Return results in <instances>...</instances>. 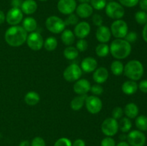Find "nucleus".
I'll return each instance as SVG.
<instances>
[{
  "label": "nucleus",
  "mask_w": 147,
  "mask_h": 146,
  "mask_svg": "<svg viewBox=\"0 0 147 146\" xmlns=\"http://www.w3.org/2000/svg\"><path fill=\"white\" fill-rule=\"evenodd\" d=\"M27 38V32L22 26H11L6 31L4 39L7 44L14 47L22 45Z\"/></svg>",
  "instance_id": "nucleus-1"
},
{
  "label": "nucleus",
  "mask_w": 147,
  "mask_h": 146,
  "mask_svg": "<svg viewBox=\"0 0 147 146\" xmlns=\"http://www.w3.org/2000/svg\"><path fill=\"white\" fill-rule=\"evenodd\" d=\"M109 48L111 55L119 60L129 57L131 52V44L123 39H116L113 40Z\"/></svg>",
  "instance_id": "nucleus-2"
},
{
  "label": "nucleus",
  "mask_w": 147,
  "mask_h": 146,
  "mask_svg": "<svg viewBox=\"0 0 147 146\" xmlns=\"http://www.w3.org/2000/svg\"><path fill=\"white\" fill-rule=\"evenodd\" d=\"M123 73L131 80L137 81L142 78L144 74L143 64L139 60H131L125 65Z\"/></svg>",
  "instance_id": "nucleus-3"
},
{
  "label": "nucleus",
  "mask_w": 147,
  "mask_h": 146,
  "mask_svg": "<svg viewBox=\"0 0 147 146\" xmlns=\"http://www.w3.org/2000/svg\"><path fill=\"white\" fill-rule=\"evenodd\" d=\"M106 14L109 18L113 19H121L125 14L123 6L116 1H109L106 6Z\"/></svg>",
  "instance_id": "nucleus-4"
},
{
  "label": "nucleus",
  "mask_w": 147,
  "mask_h": 146,
  "mask_svg": "<svg viewBox=\"0 0 147 146\" xmlns=\"http://www.w3.org/2000/svg\"><path fill=\"white\" fill-rule=\"evenodd\" d=\"M45 27L48 31L53 34H60L65 28V21L57 16H50L46 19Z\"/></svg>",
  "instance_id": "nucleus-5"
},
{
  "label": "nucleus",
  "mask_w": 147,
  "mask_h": 146,
  "mask_svg": "<svg viewBox=\"0 0 147 146\" xmlns=\"http://www.w3.org/2000/svg\"><path fill=\"white\" fill-rule=\"evenodd\" d=\"M111 32L116 39H123L128 33V25L125 21L122 19L115 20L111 25Z\"/></svg>",
  "instance_id": "nucleus-6"
},
{
  "label": "nucleus",
  "mask_w": 147,
  "mask_h": 146,
  "mask_svg": "<svg viewBox=\"0 0 147 146\" xmlns=\"http://www.w3.org/2000/svg\"><path fill=\"white\" fill-rule=\"evenodd\" d=\"M101 131L107 137L115 135L119 131V122L113 117L105 119L101 125Z\"/></svg>",
  "instance_id": "nucleus-7"
},
{
  "label": "nucleus",
  "mask_w": 147,
  "mask_h": 146,
  "mask_svg": "<svg viewBox=\"0 0 147 146\" xmlns=\"http://www.w3.org/2000/svg\"><path fill=\"white\" fill-rule=\"evenodd\" d=\"M82 71L81 68L77 64H71L66 67L63 72V77L64 79L67 82H76L81 77Z\"/></svg>",
  "instance_id": "nucleus-8"
},
{
  "label": "nucleus",
  "mask_w": 147,
  "mask_h": 146,
  "mask_svg": "<svg viewBox=\"0 0 147 146\" xmlns=\"http://www.w3.org/2000/svg\"><path fill=\"white\" fill-rule=\"evenodd\" d=\"M27 46L33 51H39L41 50L44 44V40L40 33L37 31L31 32L27 36L26 40Z\"/></svg>",
  "instance_id": "nucleus-9"
},
{
  "label": "nucleus",
  "mask_w": 147,
  "mask_h": 146,
  "mask_svg": "<svg viewBox=\"0 0 147 146\" xmlns=\"http://www.w3.org/2000/svg\"><path fill=\"white\" fill-rule=\"evenodd\" d=\"M85 104H86V107L88 111L93 115L98 114V113H100L102 107H103L101 100L96 95L88 96L86 102H85Z\"/></svg>",
  "instance_id": "nucleus-10"
},
{
  "label": "nucleus",
  "mask_w": 147,
  "mask_h": 146,
  "mask_svg": "<svg viewBox=\"0 0 147 146\" xmlns=\"http://www.w3.org/2000/svg\"><path fill=\"white\" fill-rule=\"evenodd\" d=\"M130 146H144L146 143V136L140 130H132L127 135Z\"/></svg>",
  "instance_id": "nucleus-11"
},
{
  "label": "nucleus",
  "mask_w": 147,
  "mask_h": 146,
  "mask_svg": "<svg viewBox=\"0 0 147 146\" xmlns=\"http://www.w3.org/2000/svg\"><path fill=\"white\" fill-rule=\"evenodd\" d=\"M23 19V12L20 9L11 8L6 15V21L11 26L18 25Z\"/></svg>",
  "instance_id": "nucleus-12"
},
{
  "label": "nucleus",
  "mask_w": 147,
  "mask_h": 146,
  "mask_svg": "<svg viewBox=\"0 0 147 146\" xmlns=\"http://www.w3.org/2000/svg\"><path fill=\"white\" fill-rule=\"evenodd\" d=\"M77 7L76 0H59L57 2V9L65 15L73 14Z\"/></svg>",
  "instance_id": "nucleus-13"
},
{
  "label": "nucleus",
  "mask_w": 147,
  "mask_h": 146,
  "mask_svg": "<svg viewBox=\"0 0 147 146\" xmlns=\"http://www.w3.org/2000/svg\"><path fill=\"white\" fill-rule=\"evenodd\" d=\"M90 83L86 79H79L73 84V91L78 94H86L90 90Z\"/></svg>",
  "instance_id": "nucleus-14"
},
{
  "label": "nucleus",
  "mask_w": 147,
  "mask_h": 146,
  "mask_svg": "<svg viewBox=\"0 0 147 146\" xmlns=\"http://www.w3.org/2000/svg\"><path fill=\"white\" fill-rule=\"evenodd\" d=\"M90 32V26L87 21H80L76 25L74 34L79 39H84L88 36Z\"/></svg>",
  "instance_id": "nucleus-15"
},
{
  "label": "nucleus",
  "mask_w": 147,
  "mask_h": 146,
  "mask_svg": "<svg viewBox=\"0 0 147 146\" xmlns=\"http://www.w3.org/2000/svg\"><path fill=\"white\" fill-rule=\"evenodd\" d=\"M96 37L98 41L100 43H107L111 37V32L110 29L104 25L98 27L96 30Z\"/></svg>",
  "instance_id": "nucleus-16"
},
{
  "label": "nucleus",
  "mask_w": 147,
  "mask_h": 146,
  "mask_svg": "<svg viewBox=\"0 0 147 146\" xmlns=\"http://www.w3.org/2000/svg\"><path fill=\"white\" fill-rule=\"evenodd\" d=\"M97 67L98 62L96 60L90 57L83 59V61L81 62V65H80L82 71L86 73L93 72L97 69Z\"/></svg>",
  "instance_id": "nucleus-17"
},
{
  "label": "nucleus",
  "mask_w": 147,
  "mask_h": 146,
  "mask_svg": "<svg viewBox=\"0 0 147 146\" xmlns=\"http://www.w3.org/2000/svg\"><path fill=\"white\" fill-rule=\"evenodd\" d=\"M76 14L80 18H88L93 14V9L88 3H80L76 9Z\"/></svg>",
  "instance_id": "nucleus-18"
},
{
  "label": "nucleus",
  "mask_w": 147,
  "mask_h": 146,
  "mask_svg": "<svg viewBox=\"0 0 147 146\" xmlns=\"http://www.w3.org/2000/svg\"><path fill=\"white\" fill-rule=\"evenodd\" d=\"M109 71L104 67H100L96 69L93 74V79L97 84H103L109 78Z\"/></svg>",
  "instance_id": "nucleus-19"
},
{
  "label": "nucleus",
  "mask_w": 147,
  "mask_h": 146,
  "mask_svg": "<svg viewBox=\"0 0 147 146\" xmlns=\"http://www.w3.org/2000/svg\"><path fill=\"white\" fill-rule=\"evenodd\" d=\"M37 9V4L34 0H24L23 1L20 9L24 14L30 15L34 14Z\"/></svg>",
  "instance_id": "nucleus-20"
},
{
  "label": "nucleus",
  "mask_w": 147,
  "mask_h": 146,
  "mask_svg": "<svg viewBox=\"0 0 147 146\" xmlns=\"http://www.w3.org/2000/svg\"><path fill=\"white\" fill-rule=\"evenodd\" d=\"M138 88V84L134 80H128L123 83L121 87L122 92L127 95H131L136 92Z\"/></svg>",
  "instance_id": "nucleus-21"
},
{
  "label": "nucleus",
  "mask_w": 147,
  "mask_h": 146,
  "mask_svg": "<svg viewBox=\"0 0 147 146\" xmlns=\"http://www.w3.org/2000/svg\"><path fill=\"white\" fill-rule=\"evenodd\" d=\"M87 97L88 95L86 94H80V95L76 96V97H74L70 102V107L72 110H75V111L80 110L85 104V102H86Z\"/></svg>",
  "instance_id": "nucleus-22"
},
{
  "label": "nucleus",
  "mask_w": 147,
  "mask_h": 146,
  "mask_svg": "<svg viewBox=\"0 0 147 146\" xmlns=\"http://www.w3.org/2000/svg\"><path fill=\"white\" fill-rule=\"evenodd\" d=\"M123 113L126 115V117L129 119H134L137 117L139 114V107L136 104L133 102L128 103L123 110Z\"/></svg>",
  "instance_id": "nucleus-23"
},
{
  "label": "nucleus",
  "mask_w": 147,
  "mask_h": 146,
  "mask_svg": "<svg viewBox=\"0 0 147 146\" xmlns=\"http://www.w3.org/2000/svg\"><path fill=\"white\" fill-rule=\"evenodd\" d=\"M22 27L24 28L27 32H33L35 31L37 27V21L34 19L33 17H26L22 21Z\"/></svg>",
  "instance_id": "nucleus-24"
},
{
  "label": "nucleus",
  "mask_w": 147,
  "mask_h": 146,
  "mask_svg": "<svg viewBox=\"0 0 147 146\" xmlns=\"http://www.w3.org/2000/svg\"><path fill=\"white\" fill-rule=\"evenodd\" d=\"M75 40H76V36L71 30L65 29L62 32L61 40L65 45L71 46L74 43Z\"/></svg>",
  "instance_id": "nucleus-25"
},
{
  "label": "nucleus",
  "mask_w": 147,
  "mask_h": 146,
  "mask_svg": "<svg viewBox=\"0 0 147 146\" xmlns=\"http://www.w3.org/2000/svg\"><path fill=\"white\" fill-rule=\"evenodd\" d=\"M40 97L37 92L34 91H30L27 92L24 96V102L28 105L33 106L37 104L40 102Z\"/></svg>",
  "instance_id": "nucleus-26"
},
{
  "label": "nucleus",
  "mask_w": 147,
  "mask_h": 146,
  "mask_svg": "<svg viewBox=\"0 0 147 146\" xmlns=\"http://www.w3.org/2000/svg\"><path fill=\"white\" fill-rule=\"evenodd\" d=\"M124 66L120 60H114L111 64V70L114 75L119 76L123 73Z\"/></svg>",
  "instance_id": "nucleus-27"
},
{
  "label": "nucleus",
  "mask_w": 147,
  "mask_h": 146,
  "mask_svg": "<svg viewBox=\"0 0 147 146\" xmlns=\"http://www.w3.org/2000/svg\"><path fill=\"white\" fill-rule=\"evenodd\" d=\"M78 53V50L76 49V47L73 46H67L63 52L64 57L68 60H73L77 58Z\"/></svg>",
  "instance_id": "nucleus-28"
},
{
  "label": "nucleus",
  "mask_w": 147,
  "mask_h": 146,
  "mask_svg": "<svg viewBox=\"0 0 147 146\" xmlns=\"http://www.w3.org/2000/svg\"><path fill=\"white\" fill-rule=\"evenodd\" d=\"M132 127V123L130 119L128 117H121L119 123V129L123 133L130 131Z\"/></svg>",
  "instance_id": "nucleus-29"
},
{
  "label": "nucleus",
  "mask_w": 147,
  "mask_h": 146,
  "mask_svg": "<svg viewBox=\"0 0 147 146\" xmlns=\"http://www.w3.org/2000/svg\"><path fill=\"white\" fill-rule=\"evenodd\" d=\"M110 52L109 46L106 43H100L96 47V53L98 57H105Z\"/></svg>",
  "instance_id": "nucleus-30"
},
{
  "label": "nucleus",
  "mask_w": 147,
  "mask_h": 146,
  "mask_svg": "<svg viewBox=\"0 0 147 146\" xmlns=\"http://www.w3.org/2000/svg\"><path fill=\"white\" fill-rule=\"evenodd\" d=\"M43 47H44L45 49L48 52L54 51L57 47V39L54 37H47L45 40V41L44 42Z\"/></svg>",
  "instance_id": "nucleus-31"
},
{
  "label": "nucleus",
  "mask_w": 147,
  "mask_h": 146,
  "mask_svg": "<svg viewBox=\"0 0 147 146\" xmlns=\"http://www.w3.org/2000/svg\"><path fill=\"white\" fill-rule=\"evenodd\" d=\"M136 127L140 131H147V117L145 115H140L136 117L135 121Z\"/></svg>",
  "instance_id": "nucleus-32"
},
{
  "label": "nucleus",
  "mask_w": 147,
  "mask_h": 146,
  "mask_svg": "<svg viewBox=\"0 0 147 146\" xmlns=\"http://www.w3.org/2000/svg\"><path fill=\"white\" fill-rule=\"evenodd\" d=\"M135 19L139 24L144 25L147 22V13L144 11H139L135 14Z\"/></svg>",
  "instance_id": "nucleus-33"
},
{
  "label": "nucleus",
  "mask_w": 147,
  "mask_h": 146,
  "mask_svg": "<svg viewBox=\"0 0 147 146\" xmlns=\"http://www.w3.org/2000/svg\"><path fill=\"white\" fill-rule=\"evenodd\" d=\"M90 5L93 9L96 10H101L106 7L107 4L106 0H90Z\"/></svg>",
  "instance_id": "nucleus-34"
},
{
  "label": "nucleus",
  "mask_w": 147,
  "mask_h": 146,
  "mask_svg": "<svg viewBox=\"0 0 147 146\" xmlns=\"http://www.w3.org/2000/svg\"><path fill=\"white\" fill-rule=\"evenodd\" d=\"M65 24L66 25H76L78 23V17L76 14H69L68 17L65 20Z\"/></svg>",
  "instance_id": "nucleus-35"
},
{
  "label": "nucleus",
  "mask_w": 147,
  "mask_h": 146,
  "mask_svg": "<svg viewBox=\"0 0 147 146\" xmlns=\"http://www.w3.org/2000/svg\"><path fill=\"white\" fill-rule=\"evenodd\" d=\"M88 44V42L84 39H80L76 43V49L78 50V52H85L87 50Z\"/></svg>",
  "instance_id": "nucleus-36"
},
{
  "label": "nucleus",
  "mask_w": 147,
  "mask_h": 146,
  "mask_svg": "<svg viewBox=\"0 0 147 146\" xmlns=\"http://www.w3.org/2000/svg\"><path fill=\"white\" fill-rule=\"evenodd\" d=\"M90 91L91 92L92 94H93V95L98 96L100 95V94L103 92V87L100 85V84H97V83H96V84H93V85H92L91 87H90Z\"/></svg>",
  "instance_id": "nucleus-37"
},
{
  "label": "nucleus",
  "mask_w": 147,
  "mask_h": 146,
  "mask_svg": "<svg viewBox=\"0 0 147 146\" xmlns=\"http://www.w3.org/2000/svg\"><path fill=\"white\" fill-rule=\"evenodd\" d=\"M54 146H72V142L67 137H61L55 143Z\"/></svg>",
  "instance_id": "nucleus-38"
},
{
  "label": "nucleus",
  "mask_w": 147,
  "mask_h": 146,
  "mask_svg": "<svg viewBox=\"0 0 147 146\" xmlns=\"http://www.w3.org/2000/svg\"><path fill=\"white\" fill-rule=\"evenodd\" d=\"M112 117L116 120H119L122 117L123 115V110L121 107H116L112 111Z\"/></svg>",
  "instance_id": "nucleus-39"
},
{
  "label": "nucleus",
  "mask_w": 147,
  "mask_h": 146,
  "mask_svg": "<svg viewBox=\"0 0 147 146\" xmlns=\"http://www.w3.org/2000/svg\"><path fill=\"white\" fill-rule=\"evenodd\" d=\"M119 1L123 7L124 6L126 7H133L139 3V0H119Z\"/></svg>",
  "instance_id": "nucleus-40"
},
{
  "label": "nucleus",
  "mask_w": 147,
  "mask_h": 146,
  "mask_svg": "<svg viewBox=\"0 0 147 146\" xmlns=\"http://www.w3.org/2000/svg\"><path fill=\"white\" fill-rule=\"evenodd\" d=\"M101 146H116V142L111 137H106L102 140L100 143Z\"/></svg>",
  "instance_id": "nucleus-41"
},
{
  "label": "nucleus",
  "mask_w": 147,
  "mask_h": 146,
  "mask_svg": "<svg viewBox=\"0 0 147 146\" xmlns=\"http://www.w3.org/2000/svg\"><path fill=\"white\" fill-rule=\"evenodd\" d=\"M31 146H46V143L42 137H35L32 140Z\"/></svg>",
  "instance_id": "nucleus-42"
},
{
  "label": "nucleus",
  "mask_w": 147,
  "mask_h": 146,
  "mask_svg": "<svg viewBox=\"0 0 147 146\" xmlns=\"http://www.w3.org/2000/svg\"><path fill=\"white\" fill-rule=\"evenodd\" d=\"M92 21H93V24H94L95 26H97V27H100V26H101L102 24H103V17H102L100 14H95L93 16V17H92Z\"/></svg>",
  "instance_id": "nucleus-43"
},
{
  "label": "nucleus",
  "mask_w": 147,
  "mask_h": 146,
  "mask_svg": "<svg viewBox=\"0 0 147 146\" xmlns=\"http://www.w3.org/2000/svg\"><path fill=\"white\" fill-rule=\"evenodd\" d=\"M124 38L125 40H126L128 42L131 44L132 42H134L137 40V34L135 31H130V32L127 33Z\"/></svg>",
  "instance_id": "nucleus-44"
},
{
  "label": "nucleus",
  "mask_w": 147,
  "mask_h": 146,
  "mask_svg": "<svg viewBox=\"0 0 147 146\" xmlns=\"http://www.w3.org/2000/svg\"><path fill=\"white\" fill-rule=\"evenodd\" d=\"M139 90L142 92L147 93V80H142L140 82L139 84L138 85Z\"/></svg>",
  "instance_id": "nucleus-45"
},
{
  "label": "nucleus",
  "mask_w": 147,
  "mask_h": 146,
  "mask_svg": "<svg viewBox=\"0 0 147 146\" xmlns=\"http://www.w3.org/2000/svg\"><path fill=\"white\" fill-rule=\"evenodd\" d=\"M23 0H11V5L12 8H21V6L22 4Z\"/></svg>",
  "instance_id": "nucleus-46"
},
{
  "label": "nucleus",
  "mask_w": 147,
  "mask_h": 146,
  "mask_svg": "<svg viewBox=\"0 0 147 146\" xmlns=\"http://www.w3.org/2000/svg\"><path fill=\"white\" fill-rule=\"evenodd\" d=\"M139 7L142 11H147V0H139Z\"/></svg>",
  "instance_id": "nucleus-47"
},
{
  "label": "nucleus",
  "mask_w": 147,
  "mask_h": 146,
  "mask_svg": "<svg viewBox=\"0 0 147 146\" xmlns=\"http://www.w3.org/2000/svg\"><path fill=\"white\" fill-rule=\"evenodd\" d=\"M72 146H86V143L82 139H77L72 143Z\"/></svg>",
  "instance_id": "nucleus-48"
},
{
  "label": "nucleus",
  "mask_w": 147,
  "mask_h": 146,
  "mask_svg": "<svg viewBox=\"0 0 147 146\" xmlns=\"http://www.w3.org/2000/svg\"><path fill=\"white\" fill-rule=\"evenodd\" d=\"M142 37H143L144 40L147 42V22L144 24V27L143 31H142Z\"/></svg>",
  "instance_id": "nucleus-49"
},
{
  "label": "nucleus",
  "mask_w": 147,
  "mask_h": 146,
  "mask_svg": "<svg viewBox=\"0 0 147 146\" xmlns=\"http://www.w3.org/2000/svg\"><path fill=\"white\" fill-rule=\"evenodd\" d=\"M6 20V16L4 13L1 10H0V24L4 23V21Z\"/></svg>",
  "instance_id": "nucleus-50"
},
{
  "label": "nucleus",
  "mask_w": 147,
  "mask_h": 146,
  "mask_svg": "<svg viewBox=\"0 0 147 146\" xmlns=\"http://www.w3.org/2000/svg\"><path fill=\"white\" fill-rule=\"evenodd\" d=\"M19 146H31V143L29 140H23L20 143Z\"/></svg>",
  "instance_id": "nucleus-51"
},
{
  "label": "nucleus",
  "mask_w": 147,
  "mask_h": 146,
  "mask_svg": "<svg viewBox=\"0 0 147 146\" xmlns=\"http://www.w3.org/2000/svg\"><path fill=\"white\" fill-rule=\"evenodd\" d=\"M116 146H130L129 143L125 141H121L118 143L117 145H116Z\"/></svg>",
  "instance_id": "nucleus-52"
},
{
  "label": "nucleus",
  "mask_w": 147,
  "mask_h": 146,
  "mask_svg": "<svg viewBox=\"0 0 147 146\" xmlns=\"http://www.w3.org/2000/svg\"><path fill=\"white\" fill-rule=\"evenodd\" d=\"M119 138H120L122 141H124L126 139H127V135H126L123 133V134H121L120 136H119Z\"/></svg>",
  "instance_id": "nucleus-53"
},
{
  "label": "nucleus",
  "mask_w": 147,
  "mask_h": 146,
  "mask_svg": "<svg viewBox=\"0 0 147 146\" xmlns=\"http://www.w3.org/2000/svg\"><path fill=\"white\" fill-rule=\"evenodd\" d=\"M78 1H80V3H88L90 0H78Z\"/></svg>",
  "instance_id": "nucleus-54"
},
{
  "label": "nucleus",
  "mask_w": 147,
  "mask_h": 146,
  "mask_svg": "<svg viewBox=\"0 0 147 146\" xmlns=\"http://www.w3.org/2000/svg\"><path fill=\"white\" fill-rule=\"evenodd\" d=\"M39 1H47V0H39Z\"/></svg>",
  "instance_id": "nucleus-55"
},
{
  "label": "nucleus",
  "mask_w": 147,
  "mask_h": 146,
  "mask_svg": "<svg viewBox=\"0 0 147 146\" xmlns=\"http://www.w3.org/2000/svg\"><path fill=\"white\" fill-rule=\"evenodd\" d=\"M106 1H113V0H106Z\"/></svg>",
  "instance_id": "nucleus-56"
}]
</instances>
